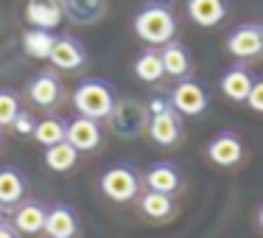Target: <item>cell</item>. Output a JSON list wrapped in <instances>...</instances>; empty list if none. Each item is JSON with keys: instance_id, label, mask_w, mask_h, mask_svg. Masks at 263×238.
Masks as SVG:
<instances>
[{"instance_id": "1", "label": "cell", "mask_w": 263, "mask_h": 238, "mask_svg": "<svg viewBox=\"0 0 263 238\" xmlns=\"http://www.w3.org/2000/svg\"><path fill=\"white\" fill-rule=\"evenodd\" d=\"M135 34L152 48L165 45V42H171L177 36V17H174V11L168 6L148 3L135 14Z\"/></svg>"}, {"instance_id": "2", "label": "cell", "mask_w": 263, "mask_h": 238, "mask_svg": "<svg viewBox=\"0 0 263 238\" xmlns=\"http://www.w3.org/2000/svg\"><path fill=\"white\" fill-rule=\"evenodd\" d=\"M106 121H109V132L115 137L135 140V137L148 132L152 112H148V104L137 101V98H118Z\"/></svg>"}, {"instance_id": "3", "label": "cell", "mask_w": 263, "mask_h": 238, "mask_svg": "<svg viewBox=\"0 0 263 238\" xmlns=\"http://www.w3.org/2000/svg\"><path fill=\"white\" fill-rule=\"evenodd\" d=\"M115 101H118L115 90L101 79H84L76 90H73V106H76V112L84 118H92V121L109 118Z\"/></svg>"}, {"instance_id": "4", "label": "cell", "mask_w": 263, "mask_h": 238, "mask_svg": "<svg viewBox=\"0 0 263 238\" xmlns=\"http://www.w3.org/2000/svg\"><path fill=\"white\" fill-rule=\"evenodd\" d=\"M98 188H101V193L109 199V202L126 205V202H135V199L140 196L143 179H140V174L135 171V166L121 162V166H112L101 174Z\"/></svg>"}, {"instance_id": "5", "label": "cell", "mask_w": 263, "mask_h": 238, "mask_svg": "<svg viewBox=\"0 0 263 238\" xmlns=\"http://www.w3.org/2000/svg\"><path fill=\"white\" fill-rule=\"evenodd\" d=\"M168 101H171V106L179 112V115L196 118V115H202V112L210 106V96H208V90H204L199 81L182 79V81H177V84H174Z\"/></svg>"}, {"instance_id": "6", "label": "cell", "mask_w": 263, "mask_h": 238, "mask_svg": "<svg viewBox=\"0 0 263 238\" xmlns=\"http://www.w3.org/2000/svg\"><path fill=\"white\" fill-rule=\"evenodd\" d=\"M26 96H28V101L34 106H40V109H56V106L62 104V98H65V90H62V81L53 70H42L28 81Z\"/></svg>"}, {"instance_id": "7", "label": "cell", "mask_w": 263, "mask_h": 238, "mask_svg": "<svg viewBox=\"0 0 263 238\" xmlns=\"http://www.w3.org/2000/svg\"><path fill=\"white\" fill-rule=\"evenodd\" d=\"M227 53L235 59H255L263 53V26L243 23L227 34Z\"/></svg>"}, {"instance_id": "8", "label": "cell", "mask_w": 263, "mask_h": 238, "mask_svg": "<svg viewBox=\"0 0 263 238\" xmlns=\"http://www.w3.org/2000/svg\"><path fill=\"white\" fill-rule=\"evenodd\" d=\"M148 137L160 149L177 146L179 137H182V115L174 106H165L162 112H154L152 121H148Z\"/></svg>"}, {"instance_id": "9", "label": "cell", "mask_w": 263, "mask_h": 238, "mask_svg": "<svg viewBox=\"0 0 263 238\" xmlns=\"http://www.w3.org/2000/svg\"><path fill=\"white\" fill-rule=\"evenodd\" d=\"M65 140L76 149L79 154H87V152H96L104 140V129L98 121L92 118H84V115H76L73 121H67V135Z\"/></svg>"}, {"instance_id": "10", "label": "cell", "mask_w": 263, "mask_h": 238, "mask_svg": "<svg viewBox=\"0 0 263 238\" xmlns=\"http://www.w3.org/2000/svg\"><path fill=\"white\" fill-rule=\"evenodd\" d=\"M243 154H247V149H243V140L235 132H218L208 143V160L213 166L235 168L243 160Z\"/></svg>"}, {"instance_id": "11", "label": "cell", "mask_w": 263, "mask_h": 238, "mask_svg": "<svg viewBox=\"0 0 263 238\" xmlns=\"http://www.w3.org/2000/svg\"><path fill=\"white\" fill-rule=\"evenodd\" d=\"M48 62H51L56 70L76 73L87 65V51L81 48V42L76 40V36H56Z\"/></svg>"}, {"instance_id": "12", "label": "cell", "mask_w": 263, "mask_h": 238, "mask_svg": "<svg viewBox=\"0 0 263 238\" xmlns=\"http://www.w3.org/2000/svg\"><path fill=\"white\" fill-rule=\"evenodd\" d=\"M42 233L48 238H76V233H79L76 210H73L70 205H53V208H48Z\"/></svg>"}, {"instance_id": "13", "label": "cell", "mask_w": 263, "mask_h": 238, "mask_svg": "<svg viewBox=\"0 0 263 238\" xmlns=\"http://www.w3.org/2000/svg\"><path fill=\"white\" fill-rule=\"evenodd\" d=\"M160 59H162V67H165V76H171V79H177V81L187 79V76H191V70H193L191 51H187L182 42H177V40H171V42H165V45H162Z\"/></svg>"}, {"instance_id": "14", "label": "cell", "mask_w": 263, "mask_h": 238, "mask_svg": "<svg viewBox=\"0 0 263 238\" xmlns=\"http://www.w3.org/2000/svg\"><path fill=\"white\" fill-rule=\"evenodd\" d=\"M252 84H255V79H252V73H249V67H243V65L227 67V70H224V76H221V81H218L224 98H230V101H235V104L247 101Z\"/></svg>"}, {"instance_id": "15", "label": "cell", "mask_w": 263, "mask_h": 238, "mask_svg": "<svg viewBox=\"0 0 263 238\" xmlns=\"http://www.w3.org/2000/svg\"><path fill=\"white\" fill-rule=\"evenodd\" d=\"M185 11L199 28H216L227 17V0H185Z\"/></svg>"}, {"instance_id": "16", "label": "cell", "mask_w": 263, "mask_h": 238, "mask_svg": "<svg viewBox=\"0 0 263 238\" xmlns=\"http://www.w3.org/2000/svg\"><path fill=\"white\" fill-rule=\"evenodd\" d=\"M62 11L76 26H96L106 14V0H59Z\"/></svg>"}, {"instance_id": "17", "label": "cell", "mask_w": 263, "mask_h": 238, "mask_svg": "<svg viewBox=\"0 0 263 238\" xmlns=\"http://www.w3.org/2000/svg\"><path fill=\"white\" fill-rule=\"evenodd\" d=\"M26 20L31 23V28H42V31H53L65 20L59 0H36V3L26 6Z\"/></svg>"}, {"instance_id": "18", "label": "cell", "mask_w": 263, "mask_h": 238, "mask_svg": "<svg viewBox=\"0 0 263 238\" xmlns=\"http://www.w3.org/2000/svg\"><path fill=\"white\" fill-rule=\"evenodd\" d=\"M143 182H146V191H157V193H177L179 185H182V177L179 171L171 166V162H154L146 174H143Z\"/></svg>"}, {"instance_id": "19", "label": "cell", "mask_w": 263, "mask_h": 238, "mask_svg": "<svg viewBox=\"0 0 263 238\" xmlns=\"http://www.w3.org/2000/svg\"><path fill=\"white\" fill-rule=\"evenodd\" d=\"M137 210L152 222H165L174 216V199L168 193H157V191H140L137 196Z\"/></svg>"}, {"instance_id": "20", "label": "cell", "mask_w": 263, "mask_h": 238, "mask_svg": "<svg viewBox=\"0 0 263 238\" xmlns=\"http://www.w3.org/2000/svg\"><path fill=\"white\" fill-rule=\"evenodd\" d=\"M23 196H26V177L17 168H0V208H17Z\"/></svg>"}, {"instance_id": "21", "label": "cell", "mask_w": 263, "mask_h": 238, "mask_svg": "<svg viewBox=\"0 0 263 238\" xmlns=\"http://www.w3.org/2000/svg\"><path fill=\"white\" fill-rule=\"evenodd\" d=\"M45 216L48 208H42L40 202H23L14 208V230H20L26 235H36L45 227Z\"/></svg>"}, {"instance_id": "22", "label": "cell", "mask_w": 263, "mask_h": 238, "mask_svg": "<svg viewBox=\"0 0 263 238\" xmlns=\"http://www.w3.org/2000/svg\"><path fill=\"white\" fill-rule=\"evenodd\" d=\"M76 162H79V152L67 140L53 143V146L45 149V166L51 168V171H56V174L73 171V168H76Z\"/></svg>"}, {"instance_id": "23", "label": "cell", "mask_w": 263, "mask_h": 238, "mask_svg": "<svg viewBox=\"0 0 263 238\" xmlns=\"http://www.w3.org/2000/svg\"><path fill=\"white\" fill-rule=\"evenodd\" d=\"M135 76L140 81H146V84H154V81H160L162 76H165L160 51L148 48V51H143L140 56H137V59H135Z\"/></svg>"}, {"instance_id": "24", "label": "cell", "mask_w": 263, "mask_h": 238, "mask_svg": "<svg viewBox=\"0 0 263 238\" xmlns=\"http://www.w3.org/2000/svg\"><path fill=\"white\" fill-rule=\"evenodd\" d=\"M56 36L51 31H42V28H31L23 34V51H26L31 59H48L51 56Z\"/></svg>"}, {"instance_id": "25", "label": "cell", "mask_w": 263, "mask_h": 238, "mask_svg": "<svg viewBox=\"0 0 263 238\" xmlns=\"http://www.w3.org/2000/svg\"><path fill=\"white\" fill-rule=\"evenodd\" d=\"M67 135V123L59 121V118H42V121H36L34 126V140L40 143V146H53V143H62Z\"/></svg>"}, {"instance_id": "26", "label": "cell", "mask_w": 263, "mask_h": 238, "mask_svg": "<svg viewBox=\"0 0 263 238\" xmlns=\"http://www.w3.org/2000/svg\"><path fill=\"white\" fill-rule=\"evenodd\" d=\"M20 115V98L11 90H0V126H11Z\"/></svg>"}, {"instance_id": "27", "label": "cell", "mask_w": 263, "mask_h": 238, "mask_svg": "<svg viewBox=\"0 0 263 238\" xmlns=\"http://www.w3.org/2000/svg\"><path fill=\"white\" fill-rule=\"evenodd\" d=\"M247 106L252 112H260L263 115V79H255L252 90H249V96H247Z\"/></svg>"}, {"instance_id": "28", "label": "cell", "mask_w": 263, "mask_h": 238, "mask_svg": "<svg viewBox=\"0 0 263 238\" xmlns=\"http://www.w3.org/2000/svg\"><path fill=\"white\" fill-rule=\"evenodd\" d=\"M34 126H36V121L23 109H20V115L14 118V123H11V129H14L17 135H34Z\"/></svg>"}, {"instance_id": "29", "label": "cell", "mask_w": 263, "mask_h": 238, "mask_svg": "<svg viewBox=\"0 0 263 238\" xmlns=\"http://www.w3.org/2000/svg\"><path fill=\"white\" fill-rule=\"evenodd\" d=\"M0 238H17V230L14 227H9V224H0Z\"/></svg>"}, {"instance_id": "30", "label": "cell", "mask_w": 263, "mask_h": 238, "mask_svg": "<svg viewBox=\"0 0 263 238\" xmlns=\"http://www.w3.org/2000/svg\"><path fill=\"white\" fill-rule=\"evenodd\" d=\"M255 222H258V227L263 230V205L258 208V213H255Z\"/></svg>"}, {"instance_id": "31", "label": "cell", "mask_w": 263, "mask_h": 238, "mask_svg": "<svg viewBox=\"0 0 263 238\" xmlns=\"http://www.w3.org/2000/svg\"><path fill=\"white\" fill-rule=\"evenodd\" d=\"M3 213H6V210H3V208H0V224H3Z\"/></svg>"}, {"instance_id": "32", "label": "cell", "mask_w": 263, "mask_h": 238, "mask_svg": "<svg viewBox=\"0 0 263 238\" xmlns=\"http://www.w3.org/2000/svg\"><path fill=\"white\" fill-rule=\"evenodd\" d=\"M26 3H36V0H26Z\"/></svg>"}, {"instance_id": "33", "label": "cell", "mask_w": 263, "mask_h": 238, "mask_svg": "<svg viewBox=\"0 0 263 238\" xmlns=\"http://www.w3.org/2000/svg\"><path fill=\"white\" fill-rule=\"evenodd\" d=\"M0 143H3V140H0Z\"/></svg>"}]
</instances>
